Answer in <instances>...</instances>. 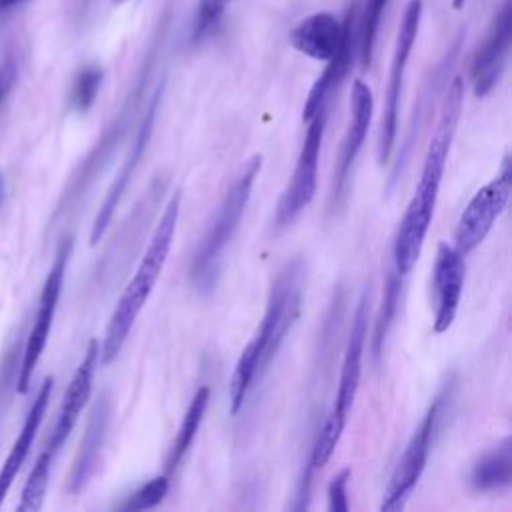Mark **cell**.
Listing matches in <instances>:
<instances>
[{"label": "cell", "instance_id": "obj_1", "mask_svg": "<svg viewBox=\"0 0 512 512\" xmlns=\"http://www.w3.org/2000/svg\"><path fill=\"white\" fill-rule=\"evenodd\" d=\"M462 104H464V82L462 78H454L444 96L440 118L424 156L420 180L404 210V216L398 222V230L394 236L392 270L400 276H406L416 264V260L420 258V252L434 216L450 144L462 114Z\"/></svg>", "mask_w": 512, "mask_h": 512}, {"label": "cell", "instance_id": "obj_2", "mask_svg": "<svg viewBox=\"0 0 512 512\" xmlns=\"http://www.w3.org/2000/svg\"><path fill=\"white\" fill-rule=\"evenodd\" d=\"M302 272L304 262L300 258H292L290 262L284 264V268L278 272L270 286L264 316L254 336L238 356L230 376L232 414H238L242 410L250 388L264 376L282 340L286 338V334L290 332L298 318L302 296Z\"/></svg>", "mask_w": 512, "mask_h": 512}, {"label": "cell", "instance_id": "obj_3", "mask_svg": "<svg viewBox=\"0 0 512 512\" xmlns=\"http://www.w3.org/2000/svg\"><path fill=\"white\" fill-rule=\"evenodd\" d=\"M180 202H182V194H180V190H176L170 196V200L160 216V222L154 228V234L144 250V256L140 258V264H138L132 280L120 294L116 308L110 314V320H108V326L104 332V340L100 346V362L102 364H112L118 358L124 342L128 340V336L134 328V322H136L140 310L148 302V298L154 290V284L164 270V264L168 260L170 246L174 240L178 216H180Z\"/></svg>", "mask_w": 512, "mask_h": 512}, {"label": "cell", "instance_id": "obj_4", "mask_svg": "<svg viewBox=\"0 0 512 512\" xmlns=\"http://www.w3.org/2000/svg\"><path fill=\"white\" fill-rule=\"evenodd\" d=\"M260 168H262V154H254L242 166V170L236 174V178L224 192L210 220V226L200 238L194 258L190 262V282L198 292L206 294L216 286L220 278L224 252L242 222V216L246 212L248 200L252 196V186L258 178Z\"/></svg>", "mask_w": 512, "mask_h": 512}, {"label": "cell", "instance_id": "obj_5", "mask_svg": "<svg viewBox=\"0 0 512 512\" xmlns=\"http://www.w3.org/2000/svg\"><path fill=\"white\" fill-rule=\"evenodd\" d=\"M368 300H370V294H368V290H364L356 304L354 316H352V326H350L346 348H344L336 398H334L332 410L328 412L324 424L318 430V436L312 444V452L308 458V466L314 472L318 468L326 466L336 444L340 442V436L346 428L348 412L354 404V398H356V392L360 386L364 344H366V334H368Z\"/></svg>", "mask_w": 512, "mask_h": 512}, {"label": "cell", "instance_id": "obj_6", "mask_svg": "<svg viewBox=\"0 0 512 512\" xmlns=\"http://www.w3.org/2000/svg\"><path fill=\"white\" fill-rule=\"evenodd\" d=\"M452 382L454 380H450L442 388V392L432 400V404L428 406L420 424L412 432V436L404 448V454L398 460V464L390 476V482L384 490L382 504H380L382 512L402 510L410 492L416 488V484L426 468L428 456H430V448H432V440H434V434L438 428V420L442 416V408H444L446 400L452 396Z\"/></svg>", "mask_w": 512, "mask_h": 512}, {"label": "cell", "instance_id": "obj_7", "mask_svg": "<svg viewBox=\"0 0 512 512\" xmlns=\"http://www.w3.org/2000/svg\"><path fill=\"white\" fill-rule=\"evenodd\" d=\"M422 0H408L402 20L398 26L396 42H394V52H392V62H390V72H388V84H386V94H384V112L380 120V136H378V162L384 164L388 162L396 132H398V110H400V94H402V84H404V74L406 66L412 54V48L418 38L420 22H422Z\"/></svg>", "mask_w": 512, "mask_h": 512}, {"label": "cell", "instance_id": "obj_8", "mask_svg": "<svg viewBox=\"0 0 512 512\" xmlns=\"http://www.w3.org/2000/svg\"><path fill=\"white\" fill-rule=\"evenodd\" d=\"M326 118H328V108H322L308 120V128H306L290 182L276 204V212H274L276 228H284L290 222H294L296 216L314 200Z\"/></svg>", "mask_w": 512, "mask_h": 512}, {"label": "cell", "instance_id": "obj_9", "mask_svg": "<svg viewBox=\"0 0 512 512\" xmlns=\"http://www.w3.org/2000/svg\"><path fill=\"white\" fill-rule=\"evenodd\" d=\"M72 246L74 240L72 236H64L56 248V256L52 260L50 272L44 280L42 292H40V300H38V310L34 316V324L30 328L26 346H24V354H22V362H20V372H18V392L24 394L30 386L34 368L46 348L50 330H52V322H54V314H56V306L62 294V284H64V276H66V266L68 260L72 256Z\"/></svg>", "mask_w": 512, "mask_h": 512}, {"label": "cell", "instance_id": "obj_10", "mask_svg": "<svg viewBox=\"0 0 512 512\" xmlns=\"http://www.w3.org/2000/svg\"><path fill=\"white\" fill-rule=\"evenodd\" d=\"M512 192V166H510V156H504L496 176L484 184L468 202V206L462 210L454 240H456V250L466 256L470 254L476 246L482 244V240L488 236L492 230L494 222L498 216L504 212Z\"/></svg>", "mask_w": 512, "mask_h": 512}, {"label": "cell", "instance_id": "obj_11", "mask_svg": "<svg viewBox=\"0 0 512 512\" xmlns=\"http://www.w3.org/2000/svg\"><path fill=\"white\" fill-rule=\"evenodd\" d=\"M160 98H162V84L154 90V94L150 96L148 100V106L140 118V124H138V130L134 134V140L130 144V150L126 154V160L122 162L120 170L116 172L98 212H96V218H94V224H92V230H90V246H96V242L102 240L104 232L108 230L110 222H112V216L134 176V172L138 170L142 158H144V152L148 148V142L152 138V132H154V120H156V114H158V106H160Z\"/></svg>", "mask_w": 512, "mask_h": 512}, {"label": "cell", "instance_id": "obj_12", "mask_svg": "<svg viewBox=\"0 0 512 512\" xmlns=\"http://www.w3.org/2000/svg\"><path fill=\"white\" fill-rule=\"evenodd\" d=\"M512 40V0H504L498 8L490 30L474 54L470 80L476 96H486L502 78Z\"/></svg>", "mask_w": 512, "mask_h": 512}, {"label": "cell", "instance_id": "obj_13", "mask_svg": "<svg viewBox=\"0 0 512 512\" xmlns=\"http://www.w3.org/2000/svg\"><path fill=\"white\" fill-rule=\"evenodd\" d=\"M372 112H374V96L370 86L362 80H354L352 94H350V122L342 138L340 152L334 166V176H332V192H330L332 206L338 204L344 194L352 166L366 140V134L372 122Z\"/></svg>", "mask_w": 512, "mask_h": 512}, {"label": "cell", "instance_id": "obj_14", "mask_svg": "<svg viewBox=\"0 0 512 512\" xmlns=\"http://www.w3.org/2000/svg\"><path fill=\"white\" fill-rule=\"evenodd\" d=\"M464 258L448 242H440L436 248L432 268V294H434V320L432 330L444 334L450 330L464 286Z\"/></svg>", "mask_w": 512, "mask_h": 512}, {"label": "cell", "instance_id": "obj_15", "mask_svg": "<svg viewBox=\"0 0 512 512\" xmlns=\"http://www.w3.org/2000/svg\"><path fill=\"white\" fill-rule=\"evenodd\" d=\"M98 358H100V344H98L96 338H92L86 346L82 362L78 364V368H76V372H74V376H72V380H70V384L64 392L56 424H54L52 434H50L48 444H46L48 452L56 454L64 446V442L68 440L70 432L74 430V426L78 422L80 412L88 404Z\"/></svg>", "mask_w": 512, "mask_h": 512}, {"label": "cell", "instance_id": "obj_16", "mask_svg": "<svg viewBox=\"0 0 512 512\" xmlns=\"http://www.w3.org/2000/svg\"><path fill=\"white\" fill-rule=\"evenodd\" d=\"M108 422H110V400H108V394H100V398L92 406L84 436L80 440L72 468L68 472L66 490L70 494L82 492V488L88 484V480L96 468L102 444H104Z\"/></svg>", "mask_w": 512, "mask_h": 512}, {"label": "cell", "instance_id": "obj_17", "mask_svg": "<svg viewBox=\"0 0 512 512\" xmlns=\"http://www.w3.org/2000/svg\"><path fill=\"white\" fill-rule=\"evenodd\" d=\"M354 14L348 10L344 22H342V38L338 44L336 54L328 60L324 72L316 78V82L312 84L308 98L304 102L302 108V118L308 122L318 110L328 108V100L332 98L334 90L340 86V82L344 80V76L350 70L352 64V50H354Z\"/></svg>", "mask_w": 512, "mask_h": 512}, {"label": "cell", "instance_id": "obj_18", "mask_svg": "<svg viewBox=\"0 0 512 512\" xmlns=\"http://www.w3.org/2000/svg\"><path fill=\"white\" fill-rule=\"evenodd\" d=\"M340 38L342 22L326 10L302 18L290 32L292 48L318 62H328L336 54Z\"/></svg>", "mask_w": 512, "mask_h": 512}, {"label": "cell", "instance_id": "obj_19", "mask_svg": "<svg viewBox=\"0 0 512 512\" xmlns=\"http://www.w3.org/2000/svg\"><path fill=\"white\" fill-rule=\"evenodd\" d=\"M52 386H54V378L46 376L42 380L40 390H38V394H36V398H34V402H32V406H30V410H28L24 422H22V428H20V432H18V436H16V440H14L10 452H8V456H6V460L0 468V506H2V500H4V496L8 494V490L14 482V478L18 476L30 448H32V442L38 434V428L42 424V418L46 414V408H48V402H50V396H52Z\"/></svg>", "mask_w": 512, "mask_h": 512}, {"label": "cell", "instance_id": "obj_20", "mask_svg": "<svg viewBox=\"0 0 512 512\" xmlns=\"http://www.w3.org/2000/svg\"><path fill=\"white\" fill-rule=\"evenodd\" d=\"M512 482V440L506 436L500 444L484 452L470 470V486L476 492H496Z\"/></svg>", "mask_w": 512, "mask_h": 512}, {"label": "cell", "instance_id": "obj_21", "mask_svg": "<svg viewBox=\"0 0 512 512\" xmlns=\"http://www.w3.org/2000/svg\"><path fill=\"white\" fill-rule=\"evenodd\" d=\"M208 400H210V388L208 386H200L196 390V394L192 396L184 416H182V422H180V428L176 430V436H174V442L168 450V456H166V474H172L180 462L186 458L194 438H196V432L202 424V418H204V412L208 408Z\"/></svg>", "mask_w": 512, "mask_h": 512}, {"label": "cell", "instance_id": "obj_22", "mask_svg": "<svg viewBox=\"0 0 512 512\" xmlns=\"http://www.w3.org/2000/svg\"><path fill=\"white\" fill-rule=\"evenodd\" d=\"M458 48H460V38L454 42L452 50H450V52L446 54V58L438 64V68L432 72V78H430L428 84L424 86L422 96H420V100H418L416 106H414V112H412V118H410V126H408V134H406V138H404V146L400 148L398 162H396V168H394V178H398V174L404 170V166H406V162H408V158H410V150H412L414 138L418 136V130H420V126H422V122H424V114H426V108H428V96L438 88V84H440L444 72L452 66V62H454V58H456V54H458Z\"/></svg>", "mask_w": 512, "mask_h": 512}, {"label": "cell", "instance_id": "obj_23", "mask_svg": "<svg viewBox=\"0 0 512 512\" xmlns=\"http://www.w3.org/2000/svg\"><path fill=\"white\" fill-rule=\"evenodd\" d=\"M54 454L44 448V452L38 456L36 464L32 466L26 484L22 488L20 504L16 506L18 512H36L44 504V496L48 490V478H50V468H52Z\"/></svg>", "mask_w": 512, "mask_h": 512}, {"label": "cell", "instance_id": "obj_24", "mask_svg": "<svg viewBox=\"0 0 512 512\" xmlns=\"http://www.w3.org/2000/svg\"><path fill=\"white\" fill-rule=\"evenodd\" d=\"M388 0H364L362 16H360V32H358V54L362 68H368L372 64L376 36L380 28L382 14L386 10Z\"/></svg>", "mask_w": 512, "mask_h": 512}, {"label": "cell", "instance_id": "obj_25", "mask_svg": "<svg viewBox=\"0 0 512 512\" xmlns=\"http://www.w3.org/2000/svg\"><path fill=\"white\" fill-rule=\"evenodd\" d=\"M104 80V70L98 64H84L78 68L70 88V108L84 114L94 104Z\"/></svg>", "mask_w": 512, "mask_h": 512}, {"label": "cell", "instance_id": "obj_26", "mask_svg": "<svg viewBox=\"0 0 512 512\" xmlns=\"http://www.w3.org/2000/svg\"><path fill=\"white\" fill-rule=\"evenodd\" d=\"M402 278H404V276L396 274L394 270H392V272H390V276H388V282H386V288H384L382 308H380V312H378L376 328H374V336H372V350H374V356H378V354L382 352V346H384V340H386L388 328H390V324H392V318H394L396 306H398V302H400Z\"/></svg>", "mask_w": 512, "mask_h": 512}, {"label": "cell", "instance_id": "obj_27", "mask_svg": "<svg viewBox=\"0 0 512 512\" xmlns=\"http://www.w3.org/2000/svg\"><path fill=\"white\" fill-rule=\"evenodd\" d=\"M168 474L162 476H154L150 478L146 484H142L140 488H136L134 492H130L116 508L124 510V512H140V510H148L158 506L164 496L168 494Z\"/></svg>", "mask_w": 512, "mask_h": 512}, {"label": "cell", "instance_id": "obj_28", "mask_svg": "<svg viewBox=\"0 0 512 512\" xmlns=\"http://www.w3.org/2000/svg\"><path fill=\"white\" fill-rule=\"evenodd\" d=\"M232 0H198L196 22H194V36H204L224 14Z\"/></svg>", "mask_w": 512, "mask_h": 512}, {"label": "cell", "instance_id": "obj_29", "mask_svg": "<svg viewBox=\"0 0 512 512\" xmlns=\"http://www.w3.org/2000/svg\"><path fill=\"white\" fill-rule=\"evenodd\" d=\"M350 480V468H342L328 484V510L330 512H348L346 486Z\"/></svg>", "mask_w": 512, "mask_h": 512}, {"label": "cell", "instance_id": "obj_30", "mask_svg": "<svg viewBox=\"0 0 512 512\" xmlns=\"http://www.w3.org/2000/svg\"><path fill=\"white\" fill-rule=\"evenodd\" d=\"M16 78H18L16 62H14V58L8 56L0 62V106L4 104L8 94L12 92V88L16 84Z\"/></svg>", "mask_w": 512, "mask_h": 512}, {"label": "cell", "instance_id": "obj_31", "mask_svg": "<svg viewBox=\"0 0 512 512\" xmlns=\"http://www.w3.org/2000/svg\"><path fill=\"white\" fill-rule=\"evenodd\" d=\"M18 2H22V0H0V14L6 12V10H10V8L16 6Z\"/></svg>", "mask_w": 512, "mask_h": 512}, {"label": "cell", "instance_id": "obj_32", "mask_svg": "<svg viewBox=\"0 0 512 512\" xmlns=\"http://www.w3.org/2000/svg\"><path fill=\"white\" fill-rule=\"evenodd\" d=\"M4 200H6V180H4V176L0 172V206L4 204Z\"/></svg>", "mask_w": 512, "mask_h": 512}, {"label": "cell", "instance_id": "obj_33", "mask_svg": "<svg viewBox=\"0 0 512 512\" xmlns=\"http://www.w3.org/2000/svg\"><path fill=\"white\" fill-rule=\"evenodd\" d=\"M464 2H466V0H452V6H454L456 10H460V8L464 6Z\"/></svg>", "mask_w": 512, "mask_h": 512}, {"label": "cell", "instance_id": "obj_34", "mask_svg": "<svg viewBox=\"0 0 512 512\" xmlns=\"http://www.w3.org/2000/svg\"><path fill=\"white\" fill-rule=\"evenodd\" d=\"M114 2H128V0H114Z\"/></svg>", "mask_w": 512, "mask_h": 512}]
</instances>
